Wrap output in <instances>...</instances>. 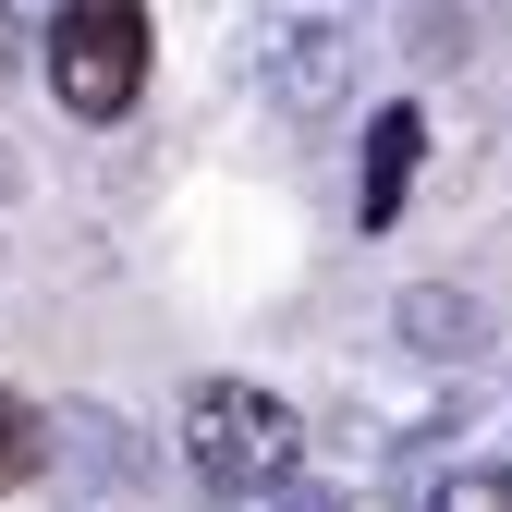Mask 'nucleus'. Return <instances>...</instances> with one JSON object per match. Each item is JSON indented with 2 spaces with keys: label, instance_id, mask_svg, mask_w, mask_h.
<instances>
[{
  "label": "nucleus",
  "instance_id": "obj_1",
  "mask_svg": "<svg viewBox=\"0 0 512 512\" xmlns=\"http://www.w3.org/2000/svg\"><path fill=\"white\" fill-rule=\"evenodd\" d=\"M183 476L208 500H269L305 476V415L256 378H196L183 391Z\"/></svg>",
  "mask_w": 512,
  "mask_h": 512
},
{
  "label": "nucleus",
  "instance_id": "obj_2",
  "mask_svg": "<svg viewBox=\"0 0 512 512\" xmlns=\"http://www.w3.org/2000/svg\"><path fill=\"white\" fill-rule=\"evenodd\" d=\"M49 98L74 122H122L147 98V0H49Z\"/></svg>",
  "mask_w": 512,
  "mask_h": 512
},
{
  "label": "nucleus",
  "instance_id": "obj_3",
  "mask_svg": "<svg viewBox=\"0 0 512 512\" xmlns=\"http://www.w3.org/2000/svg\"><path fill=\"white\" fill-rule=\"evenodd\" d=\"M256 74H269V98H281L293 122L342 110V86H354V0H281Z\"/></svg>",
  "mask_w": 512,
  "mask_h": 512
},
{
  "label": "nucleus",
  "instance_id": "obj_4",
  "mask_svg": "<svg viewBox=\"0 0 512 512\" xmlns=\"http://www.w3.org/2000/svg\"><path fill=\"white\" fill-rule=\"evenodd\" d=\"M415 171H427V110H415V98H391V110L366 122V183H354V220H366V232H391V220H403V196H415Z\"/></svg>",
  "mask_w": 512,
  "mask_h": 512
},
{
  "label": "nucleus",
  "instance_id": "obj_5",
  "mask_svg": "<svg viewBox=\"0 0 512 512\" xmlns=\"http://www.w3.org/2000/svg\"><path fill=\"white\" fill-rule=\"evenodd\" d=\"M391 330H403V354H427V366H476V354H488V305H476L464 281H415V293L391 305Z\"/></svg>",
  "mask_w": 512,
  "mask_h": 512
},
{
  "label": "nucleus",
  "instance_id": "obj_6",
  "mask_svg": "<svg viewBox=\"0 0 512 512\" xmlns=\"http://www.w3.org/2000/svg\"><path fill=\"white\" fill-rule=\"evenodd\" d=\"M37 464H49V415H37L25 391H0V500H13Z\"/></svg>",
  "mask_w": 512,
  "mask_h": 512
},
{
  "label": "nucleus",
  "instance_id": "obj_7",
  "mask_svg": "<svg viewBox=\"0 0 512 512\" xmlns=\"http://www.w3.org/2000/svg\"><path fill=\"white\" fill-rule=\"evenodd\" d=\"M427 512H512V464H452L427 488Z\"/></svg>",
  "mask_w": 512,
  "mask_h": 512
}]
</instances>
